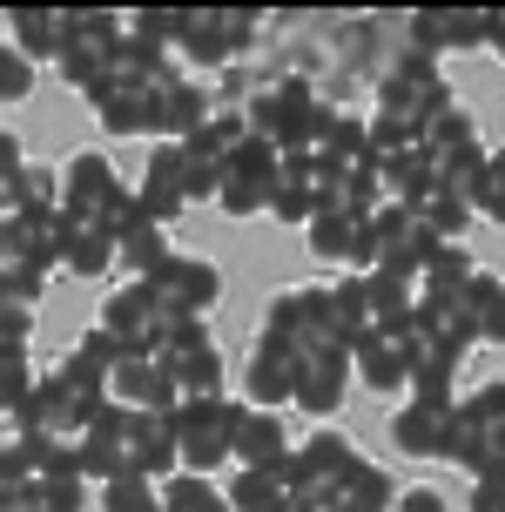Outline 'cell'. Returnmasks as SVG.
Returning a JSON list of instances; mask_svg holds the SVG:
<instances>
[{
    "instance_id": "cell-1",
    "label": "cell",
    "mask_w": 505,
    "mask_h": 512,
    "mask_svg": "<svg viewBox=\"0 0 505 512\" xmlns=\"http://www.w3.org/2000/svg\"><path fill=\"white\" fill-rule=\"evenodd\" d=\"M317 108H324V88L310 75H256L250 102H243V122H250L256 142H270L277 155H310Z\"/></svg>"
},
{
    "instance_id": "cell-2",
    "label": "cell",
    "mask_w": 505,
    "mask_h": 512,
    "mask_svg": "<svg viewBox=\"0 0 505 512\" xmlns=\"http://www.w3.org/2000/svg\"><path fill=\"white\" fill-rule=\"evenodd\" d=\"M371 95H378V115H404L411 128H425L438 108H452V81H445V68L431 61V54L418 48H391L384 61H371V81H364Z\"/></svg>"
},
{
    "instance_id": "cell-3",
    "label": "cell",
    "mask_w": 505,
    "mask_h": 512,
    "mask_svg": "<svg viewBox=\"0 0 505 512\" xmlns=\"http://www.w3.org/2000/svg\"><path fill=\"white\" fill-rule=\"evenodd\" d=\"M61 209L75 216V223H88V230H128L142 209H135V189L122 182V169L108 162L101 149H81L61 162Z\"/></svg>"
},
{
    "instance_id": "cell-4",
    "label": "cell",
    "mask_w": 505,
    "mask_h": 512,
    "mask_svg": "<svg viewBox=\"0 0 505 512\" xmlns=\"http://www.w3.org/2000/svg\"><path fill=\"white\" fill-rule=\"evenodd\" d=\"M256 34H263V14H250V7H182L176 54L196 68H243Z\"/></svg>"
},
{
    "instance_id": "cell-5",
    "label": "cell",
    "mask_w": 505,
    "mask_h": 512,
    "mask_svg": "<svg viewBox=\"0 0 505 512\" xmlns=\"http://www.w3.org/2000/svg\"><path fill=\"white\" fill-rule=\"evenodd\" d=\"M236 405H243V398L216 391V398H182V405L169 411V432H176V472H196V479H209L216 465H229Z\"/></svg>"
},
{
    "instance_id": "cell-6",
    "label": "cell",
    "mask_w": 505,
    "mask_h": 512,
    "mask_svg": "<svg viewBox=\"0 0 505 512\" xmlns=\"http://www.w3.org/2000/svg\"><path fill=\"white\" fill-rule=\"evenodd\" d=\"M149 358L176 378L182 398H216V391L229 384L223 378V351H216V331H209L202 317H169Z\"/></svg>"
},
{
    "instance_id": "cell-7",
    "label": "cell",
    "mask_w": 505,
    "mask_h": 512,
    "mask_svg": "<svg viewBox=\"0 0 505 512\" xmlns=\"http://www.w3.org/2000/svg\"><path fill=\"white\" fill-rule=\"evenodd\" d=\"M357 459H364V452H357L344 432H303L297 445H290V459H283V479H290L303 512H317L330 499V486H337Z\"/></svg>"
},
{
    "instance_id": "cell-8",
    "label": "cell",
    "mask_w": 505,
    "mask_h": 512,
    "mask_svg": "<svg viewBox=\"0 0 505 512\" xmlns=\"http://www.w3.org/2000/svg\"><path fill=\"white\" fill-rule=\"evenodd\" d=\"M277 162L283 155L270 149V142H256V135H243L236 149H229L223 162V182H216V203L209 209H223V216H270V189H277Z\"/></svg>"
},
{
    "instance_id": "cell-9",
    "label": "cell",
    "mask_w": 505,
    "mask_h": 512,
    "mask_svg": "<svg viewBox=\"0 0 505 512\" xmlns=\"http://www.w3.org/2000/svg\"><path fill=\"white\" fill-rule=\"evenodd\" d=\"M270 344L283 351H310V344H330V290L324 283H297V290H277L270 304H263V331Z\"/></svg>"
},
{
    "instance_id": "cell-10",
    "label": "cell",
    "mask_w": 505,
    "mask_h": 512,
    "mask_svg": "<svg viewBox=\"0 0 505 512\" xmlns=\"http://www.w3.org/2000/svg\"><path fill=\"white\" fill-rule=\"evenodd\" d=\"M75 459H81V479H88V486L128 479V472H135V411L128 405H101L95 418H88V432H81ZM135 479H142V472H135Z\"/></svg>"
},
{
    "instance_id": "cell-11",
    "label": "cell",
    "mask_w": 505,
    "mask_h": 512,
    "mask_svg": "<svg viewBox=\"0 0 505 512\" xmlns=\"http://www.w3.org/2000/svg\"><path fill=\"white\" fill-rule=\"evenodd\" d=\"M142 283L155 290V304L169 310V317H209V310L223 304V270H216L209 256H189V250H176Z\"/></svg>"
},
{
    "instance_id": "cell-12",
    "label": "cell",
    "mask_w": 505,
    "mask_h": 512,
    "mask_svg": "<svg viewBox=\"0 0 505 512\" xmlns=\"http://www.w3.org/2000/svg\"><path fill=\"white\" fill-rule=\"evenodd\" d=\"M95 324L115 337L122 351H155V337H162V324H169V310L155 304V290L142 277H122L115 290H108V304L95 310Z\"/></svg>"
},
{
    "instance_id": "cell-13",
    "label": "cell",
    "mask_w": 505,
    "mask_h": 512,
    "mask_svg": "<svg viewBox=\"0 0 505 512\" xmlns=\"http://www.w3.org/2000/svg\"><path fill=\"white\" fill-rule=\"evenodd\" d=\"M344 398H351V351L337 337L330 344H310L297 358V411H310L324 425V418L344 411Z\"/></svg>"
},
{
    "instance_id": "cell-14",
    "label": "cell",
    "mask_w": 505,
    "mask_h": 512,
    "mask_svg": "<svg viewBox=\"0 0 505 512\" xmlns=\"http://www.w3.org/2000/svg\"><path fill=\"white\" fill-rule=\"evenodd\" d=\"M135 209L149 216V223H176L189 203V155H182V142H155V155L142 162V182H135Z\"/></svg>"
},
{
    "instance_id": "cell-15",
    "label": "cell",
    "mask_w": 505,
    "mask_h": 512,
    "mask_svg": "<svg viewBox=\"0 0 505 512\" xmlns=\"http://www.w3.org/2000/svg\"><path fill=\"white\" fill-rule=\"evenodd\" d=\"M404 48L418 54H479L485 48V14H472V7H418V14H404Z\"/></svg>"
},
{
    "instance_id": "cell-16",
    "label": "cell",
    "mask_w": 505,
    "mask_h": 512,
    "mask_svg": "<svg viewBox=\"0 0 505 512\" xmlns=\"http://www.w3.org/2000/svg\"><path fill=\"white\" fill-rule=\"evenodd\" d=\"M290 425L283 411H256V405H236V432H229V465L236 472H277L290 459Z\"/></svg>"
},
{
    "instance_id": "cell-17",
    "label": "cell",
    "mask_w": 505,
    "mask_h": 512,
    "mask_svg": "<svg viewBox=\"0 0 505 512\" xmlns=\"http://www.w3.org/2000/svg\"><path fill=\"white\" fill-rule=\"evenodd\" d=\"M452 418H458V405H418V398H404L391 411V445H398L404 459L452 465Z\"/></svg>"
},
{
    "instance_id": "cell-18",
    "label": "cell",
    "mask_w": 505,
    "mask_h": 512,
    "mask_svg": "<svg viewBox=\"0 0 505 512\" xmlns=\"http://www.w3.org/2000/svg\"><path fill=\"white\" fill-rule=\"evenodd\" d=\"M216 115V88H202L196 75H176L169 88H155L149 102V135L155 142H189L202 122Z\"/></svg>"
},
{
    "instance_id": "cell-19",
    "label": "cell",
    "mask_w": 505,
    "mask_h": 512,
    "mask_svg": "<svg viewBox=\"0 0 505 512\" xmlns=\"http://www.w3.org/2000/svg\"><path fill=\"white\" fill-rule=\"evenodd\" d=\"M108 405H128V411H169L182 405V391H176V378L162 371V364L149 358V351H128L115 371H108Z\"/></svg>"
},
{
    "instance_id": "cell-20",
    "label": "cell",
    "mask_w": 505,
    "mask_h": 512,
    "mask_svg": "<svg viewBox=\"0 0 505 512\" xmlns=\"http://www.w3.org/2000/svg\"><path fill=\"white\" fill-rule=\"evenodd\" d=\"M243 405H256V411L297 405V351H283V344H270V337H256L250 364H243Z\"/></svg>"
},
{
    "instance_id": "cell-21",
    "label": "cell",
    "mask_w": 505,
    "mask_h": 512,
    "mask_svg": "<svg viewBox=\"0 0 505 512\" xmlns=\"http://www.w3.org/2000/svg\"><path fill=\"white\" fill-rule=\"evenodd\" d=\"M330 169L317 155H283L277 162V189H270V223H310L317 203H324Z\"/></svg>"
},
{
    "instance_id": "cell-22",
    "label": "cell",
    "mask_w": 505,
    "mask_h": 512,
    "mask_svg": "<svg viewBox=\"0 0 505 512\" xmlns=\"http://www.w3.org/2000/svg\"><path fill=\"white\" fill-rule=\"evenodd\" d=\"M351 378L364 391H411V351H404L398 331H371L364 344H351Z\"/></svg>"
},
{
    "instance_id": "cell-23",
    "label": "cell",
    "mask_w": 505,
    "mask_h": 512,
    "mask_svg": "<svg viewBox=\"0 0 505 512\" xmlns=\"http://www.w3.org/2000/svg\"><path fill=\"white\" fill-rule=\"evenodd\" d=\"M75 34V7H14L7 14V41L21 61H54Z\"/></svg>"
},
{
    "instance_id": "cell-24",
    "label": "cell",
    "mask_w": 505,
    "mask_h": 512,
    "mask_svg": "<svg viewBox=\"0 0 505 512\" xmlns=\"http://www.w3.org/2000/svg\"><path fill=\"white\" fill-rule=\"evenodd\" d=\"M398 506V479L384 472L378 459H357L337 486H330V499L317 512H391Z\"/></svg>"
},
{
    "instance_id": "cell-25",
    "label": "cell",
    "mask_w": 505,
    "mask_h": 512,
    "mask_svg": "<svg viewBox=\"0 0 505 512\" xmlns=\"http://www.w3.org/2000/svg\"><path fill=\"white\" fill-rule=\"evenodd\" d=\"M41 290H48V277H34V270H0V351H27Z\"/></svg>"
},
{
    "instance_id": "cell-26",
    "label": "cell",
    "mask_w": 505,
    "mask_h": 512,
    "mask_svg": "<svg viewBox=\"0 0 505 512\" xmlns=\"http://www.w3.org/2000/svg\"><path fill=\"white\" fill-rule=\"evenodd\" d=\"M303 243L317 263H337V270H357V243H364V216L351 209H317L310 223H303Z\"/></svg>"
},
{
    "instance_id": "cell-27",
    "label": "cell",
    "mask_w": 505,
    "mask_h": 512,
    "mask_svg": "<svg viewBox=\"0 0 505 512\" xmlns=\"http://www.w3.org/2000/svg\"><path fill=\"white\" fill-rule=\"evenodd\" d=\"M169 256H176V243H169V230L149 223V216H135L128 230H115V277H155Z\"/></svg>"
},
{
    "instance_id": "cell-28",
    "label": "cell",
    "mask_w": 505,
    "mask_h": 512,
    "mask_svg": "<svg viewBox=\"0 0 505 512\" xmlns=\"http://www.w3.org/2000/svg\"><path fill=\"white\" fill-rule=\"evenodd\" d=\"M330 337L344 351L371 337V283H364V270H344V277L330 283Z\"/></svg>"
},
{
    "instance_id": "cell-29",
    "label": "cell",
    "mask_w": 505,
    "mask_h": 512,
    "mask_svg": "<svg viewBox=\"0 0 505 512\" xmlns=\"http://www.w3.org/2000/svg\"><path fill=\"white\" fill-rule=\"evenodd\" d=\"M465 324H472V337L479 344H505V277L499 270H472V283H465Z\"/></svg>"
},
{
    "instance_id": "cell-30",
    "label": "cell",
    "mask_w": 505,
    "mask_h": 512,
    "mask_svg": "<svg viewBox=\"0 0 505 512\" xmlns=\"http://www.w3.org/2000/svg\"><path fill=\"white\" fill-rule=\"evenodd\" d=\"M61 216H68V209H61ZM61 270H68V277H81V283L108 277V270H115V236H108V230H88V223H75V216H68Z\"/></svg>"
},
{
    "instance_id": "cell-31",
    "label": "cell",
    "mask_w": 505,
    "mask_h": 512,
    "mask_svg": "<svg viewBox=\"0 0 505 512\" xmlns=\"http://www.w3.org/2000/svg\"><path fill=\"white\" fill-rule=\"evenodd\" d=\"M229 512H297V492H290V479H283V465L277 472H236L223 486Z\"/></svg>"
},
{
    "instance_id": "cell-32",
    "label": "cell",
    "mask_w": 505,
    "mask_h": 512,
    "mask_svg": "<svg viewBox=\"0 0 505 512\" xmlns=\"http://www.w3.org/2000/svg\"><path fill=\"white\" fill-rule=\"evenodd\" d=\"M418 223L431 230V243H465V230H472L479 216H472V203H465V196L438 189V196H425V203H418Z\"/></svg>"
},
{
    "instance_id": "cell-33",
    "label": "cell",
    "mask_w": 505,
    "mask_h": 512,
    "mask_svg": "<svg viewBox=\"0 0 505 512\" xmlns=\"http://www.w3.org/2000/svg\"><path fill=\"white\" fill-rule=\"evenodd\" d=\"M122 34L142 41V48L169 54L176 61V34H182V7H142V14H122Z\"/></svg>"
},
{
    "instance_id": "cell-34",
    "label": "cell",
    "mask_w": 505,
    "mask_h": 512,
    "mask_svg": "<svg viewBox=\"0 0 505 512\" xmlns=\"http://www.w3.org/2000/svg\"><path fill=\"white\" fill-rule=\"evenodd\" d=\"M162 512H229V499H223L216 479L176 472V479H162Z\"/></svg>"
},
{
    "instance_id": "cell-35",
    "label": "cell",
    "mask_w": 505,
    "mask_h": 512,
    "mask_svg": "<svg viewBox=\"0 0 505 512\" xmlns=\"http://www.w3.org/2000/svg\"><path fill=\"white\" fill-rule=\"evenodd\" d=\"M472 216H485V223H499L505 230V149H485L479 162V176H472Z\"/></svg>"
},
{
    "instance_id": "cell-36",
    "label": "cell",
    "mask_w": 505,
    "mask_h": 512,
    "mask_svg": "<svg viewBox=\"0 0 505 512\" xmlns=\"http://www.w3.org/2000/svg\"><path fill=\"white\" fill-rule=\"evenodd\" d=\"M115 48H122V41H115ZM101 68H108V48H95V41H81V34H68V48L54 54V75L68 81V88H81V95L95 88V75H101Z\"/></svg>"
},
{
    "instance_id": "cell-37",
    "label": "cell",
    "mask_w": 505,
    "mask_h": 512,
    "mask_svg": "<svg viewBox=\"0 0 505 512\" xmlns=\"http://www.w3.org/2000/svg\"><path fill=\"white\" fill-rule=\"evenodd\" d=\"M149 102L155 95H108V102H95V122L108 135H149Z\"/></svg>"
},
{
    "instance_id": "cell-38",
    "label": "cell",
    "mask_w": 505,
    "mask_h": 512,
    "mask_svg": "<svg viewBox=\"0 0 505 512\" xmlns=\"http://www.w3.org/2000/svg\"><path fill=\"white\" fill-rule=\"evenodd\" d=\"M101 512H162V486L155 479H108L101 486Z\"/></svg>"
},
{
    "instance_id": "cell-39",
    "label": "cell",
    "mask_w": 505,
    "mask_h": 512,
    "mask_svg": "<svg viewBox=\"0 0 505 512\" xmlns=\"http://www.w3.org/2000/svg\"><path fill=\"white\" fill-rule=\"evenodd\" d=\"M27 391H34V364L27 351H0V418L14 425V411L27 405Z\"/></svg>"
},
{
    "instance_id": "cell-40",
    "label": "cell",
    "mask_w": 505,
    "mask_h": 512,
    "mask_svg": "<svg viewBox=\"0 0 505 512\" xmlns=\"http://www.w3.org/2000/svg\"><path fill=\"white\" fill-rule=\"evenodd\" d=\"M458 411H465V418H479L485 432L505 445V378L479 384V391H465V398H458Z\"/></svg>"
},
{
    "instance_id": "cell-41",
    "label": "cell",
    "mask_w": 505,
    "mask_h": 512,
    "mask_svg": "<svg viewBox=\"0 0 505 512\" xmlns=\"http://www.w3.org/2000/svg\"><path fill=\"white\" fill-rule=\"evenodd\" d=\"M34 95V61L14 54V41H0V108H14Z\"/></svg>"
},
{
    "instance_id": "cell-42",
    "label": "cell",
    "mask_w": 505,
    "mask_h": 512,
    "mask_svg": "<svg viewBox=\"0 0 505 512\" xmlns=\"http://www.w3.org/2000/svg\"><path fill=\"white\" fill-rule=\"evenodd\" d=\"M21 486H34V452L7 432L0 438V492H21Z\"/></svg>"
},
{
    "instance_id": "cell-43",
    "label": "cell",
    "mask_w": 505,
    "mask_h": 512,
    "mask_svg": "<svg viewBox=\"0 0 505 512\" xmlns=\"http://www.w3.org/2000/svg\"><path fill=\"white\" fill-rule=\"evenodd\" d=\"M75 34L95 41V48H115L122 41V14L115 7H75Z\"/></svg>"
},
{
    "instance_id": "cell-44",
    "label": "cell",
    "mask_w": 505,
    "mask_h": 512,
    "mask_svg": "<svg viewBox=\"0 0 505 512\" xmlns=\"http://www.w3.org/2000/svg\"><path fill=\"white\" fill-rule=\"evenodd\" d=\"M391 512H445V499H438V486H398Z\"/></svg>"
},
{
    "instance_id": "cell-45",
    "label": "cell",
    "mask_w": 505,
    "mask_h": 512,
    "mask_svg": "<svg viewBox=\"0 0 505 512\" xmlns=\"http://www.w3.org/2000/svg\"><path fill=\"white\" fill-rule=\"evenodd\" d=\"M485 48L505 61V7H485Z\"/></svg>"
},
{
    "instance_id": "cell-46",
    "label": "cell",
    "mask_w": 505,
    "mask_h": 512,
    "mask_svg": "<svg viewBox=\"0 0 505 512\" xmlns=\"http://www.w3.org/2000/svg\"><path fill=\"white\" fill-rule=\"evenodd\" d=\"M472 512H505V486H472Z\"/></svg>"
},
{
    "instance_id": "cell-47",
    "label": "cell",
    "mask_w": 505,
    "mask_h": 512,
    "mask_svg": "<svg viewBox=\"0 0 505 512\" xmlns=\"http://www.w3.org/2000/svg\"><path fill=\"white\" fill-rule=\"evenodd\" d=\"M297 512H303V506H297Z\"/></svg>"
}]
</instances>
